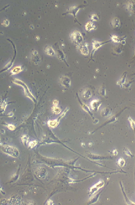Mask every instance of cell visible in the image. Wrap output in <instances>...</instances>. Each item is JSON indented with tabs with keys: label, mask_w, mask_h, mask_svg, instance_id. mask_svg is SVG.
Returning a JSON list of instances; mask_svg holds the SVG:
<instances>
[{
	"label": "cell",
	"mask_w": 135,
	"mask_h": 205,
	"mask_svg": "<svg viewBox=\"0 0 135 205\" xmlns=\"http://www.w3.org/2000/svg\"><path fill=\"white\" fill-rule=\"evenodd\" d=\"M72 42L76 45V46L83 43V37L82 34L78 31H74L69 34Z\"/></svg>",
	"instance_id": "1"
},
{
	"label": "cell",
	"mask_w": 135,
	"mask_h": 205,
	"mask_svg": "<svg viewBox=\"0 0 135 205\" xmlns=\"http://www.w3.org/2000/svg\"><path fill=\"white\" fill-rule=\"evenodd\" d=\"M13 82L18 85L21 86L23 87L24 92H25V94L26 95V96L28 97V98H29L30 100H31L33 101H35V98L33 96V95H32V94L31 93L30 91H29L28 87H27V84L24 83L23 81L18 79H15L14 81H13Z\"/></svg>",
	"instance_id": "2"
},
{
	"label": "cell",
	"mask_w": 135,
	"mask_h": 205,
	"mask_svg": "<svg viewBox=\"0 0 135 205\" xmlns=\"http://www.w3.org/2000/svg\"><path fill=\"white\" fill-rule=\"evenodd\" d=\"M1 149L4 153L13 157H16L19 155L18 150L14 147L11 146H4L2 147Z\"/></svg>",
	"instance_id": "3"
},
{
	"label": "cell",
	"mask_w": 135,
	"mask_h": 205,
	"mask_svg": "<svg viewBox=\"0 0 135 205\" xmlns=\"http://www.w3.org/2000/svg\"><path fill=\"white\" fill-rule=\"evenodd\" d=\"M111 40H108V41H98L97 40H95L93 39L92 41V46H93V50L92 51V54H91V60H92V58H93V56L94 55V54L95 52H96L100 47H101L102 45H103L104 44L108 43Z\"/></svg>",
	"instance_id": "4"
},
{
	"label": "cell",
	"mask_w": 135,
	"mask_h": 205,
	"mask_svg": "<svg viewBox=\"0 0 135 205\" xmlns=\"http://www.w3.org/2000/svg\"><path fill=\"white\" fill-rule=\"evenodd\" d=\"M83 6L82 5H74V6H72L70 7L68 9L67 12L66 13L64 14L63 15L65 14H70L71 15H72L73 16V17L75 18V20H76V21L80 24L77 21V19H76V14L77 13V12L79 11V10L82 8L83 7Z\"/></svg>",
	"instance_id": "5"
},
{
	"label": "cell",
	"mask_w": 135,
	"mask_h": 205,
	"mask_svg": "<svg viewBox=\"0 0 135 205\" xmlns=\"http://www.w3.org/2000/svg\"><path fill=\"white\" fill-rule=\"evenodd\" d=\"M88 46H89V44L87 42H85V43H83L77 46V47L79 50V51H80V53L82 55L84 56H87L89 53Z\"/></svg>",
	"instance_id": "6"
},
{
	"label": "cell",
	"mask_w": 135,
	"mask_h": 205,
	"mask_svg": "<svg viewBox=\"0 0 135 205\" xmlns=\"http://www.w3.org/2000/svg\"><path fill=\"white\" fill-rule=\"evenodd\" d=\"M60 83L64 87L69 88L70 86V80L67 76H62L60 78Z\"/></svg>",
	"instance_id": "7"
},
{
	"label": "cell",
	"mask_w": 135,
	"mask_h": 205,
	"mask_svg": "<svg viewBox=\"0 0 135 205\" xmlns=\"http://www.w3.org/2000/svg\"><path fill=\"white\" fill-rule=\"evenodd\" d=\"M102 102L99 100H95L93 101L90 104L92 109L95 112H97L100 108Z\"/></svg>",
	"instance_id": "8"
},
{
	"label": "cell",
	"mask_w": 135,
	"mask_h": 205,
	"mask_svg": "<svg viewBox=\"0 0 135 205\" xmlns=\"http://www.w3.org/2000/svg\"><path fill=\"white\" fill-rule=\"evenodd\" d=\"M120 186H121V190H122V193H123V196H124V197L125 200V201H126V203H127V204H128V205H135V203H134L133 202H132V201H131V200H130L128 198V197L126 196V194H125V193L124 190V188H123V185H122V183L121 181L120 182Z\"/></svg>",
	"instance_id": "9"
},
{
	"label": "cell",
	"mask_w": 135,
	"mask_h": 205,
	"mask_svg": "<svg viewBox=\"0 0 135 205\" xmlns=\"http://www.w3.org/2000/svg\"><path fill=\"white\" fill-rule=\"evenodd\" d=\"M85 28L87 32H89L93 30H96V27L93 24L92 22L89 21L87 22L85 25Z\"/></svg>",
	"instance_id": "10"
},
{
	"label": "cell",
	"mask_w": 135,
	"mask_h": 205,
	"mask_svg": "<svg viewBox=\"0 0 135 205\" xmlns=\"http://www.w3.org/2000/svg\"><path fill=\"white\" fill-rule=\"evenodd\" d=\"M31 59L33 62L36 64L38 63L39 61H40V57L39 56L38 53L36 50H33L32 52V56H31Z\"/></svg>",
	"instance_id": "11"
},
{
	"label": "cell",
	"mask_w": 135,
	"mask_h": 205,
	"mask_svg": "<svg viewBox=\"0 0 135 205\" xmlns=\"http://www.w3.org/2000/svg\"><path fill=\"white\" fill-rule=\"evenodd\" d=\"M127 9L131 12L135 14V3L133 1H129L128 2L126 5Z\"/></svg>",
	"instance_id": "12"
},
{
	"label": "cell",
	"mask_w": 135,
	"mask_h": 205,
	"mask_svg": "<svg viewBox=\"0 0 135 205\" xmlns=\"http://www.w3.org/2000/svg\"><path fill=\"white\" fill-rule=\"evenodd\" d=\"M45 53L47 55L51 56H55L56 54L54 50V49L53 48V47L51 46H48L46 47L45 50Z\"/></svg>",
	"instance_id": "13"
},
{
	"label": "cell",
	"mask_w": 135,
	"mask_h": 205,
	"mask_svg": "<svg viewBox=\"0 0 135 205\" xmlns=\"http://www.w3.org/2000/svg\"><path fill=\"white\" fill-rule=\"evenodd\" d=\"M126 36L123 37H119L117 35H112L111 36V40L115 43H121L123 41H125V39L126 38Z\"/></svg>",
	"instance_id": "14"
},
{
	"label": "cell",
	"mask_w": 135,
	"mask_h": 205,
	"mask_svg": "<svg viewBox=\"0 0 135 205\" xmlns=\"http://www.w3.org/2000/svg\"><path fill=\"white\" fill-rule=\"evenodd\" d=\"M82 97L86 100L89 99L92 97V93L89 89H85L82 93Z\"/></svg>",
	"instance_id": "15"
},
{
	"label": "cell",
	"mask_w": 135,
	"mask_h": 205,
	"mask_svg": "<svg viewBox=\"0 0 135 205\" xmlns=\"http://www.w3.org/2000/svg\"><path fill=\"white\" fill-rule=\"evenodd\" d=\"M22 71L21 66H16L13 68L11 70V73L12 75H16Z\"/></svg>",
	"instance_id": "16"
},
{
	"label": "cell",
	"mask_w": 135,
	"mask_h": 205,
	"mask_svg": "<svg viewBox=\"0 0 135 205\" xmlns=\"http://www.w3.org/2000/svg\"><path fill=\"white\" fill-rule=\"evenodd\" d=\"M112 25L114 28H118L120 26V19L116 17L114 18L112 20Z\"/></svg>",
	"instance_id": "17"
},
{
	"label": "cell",
	"mask_w": 135,
	"mask_h": 205,
	"mask_svg": "<svg viewBox=\"0 0 135 205\" xmlns=\"http://www.w3.org/2000/svg\"><path fill=\"white\" fill-rule=\"evenodd\" d=\"M126 74H127V73L126 72H124L123 73V74L122 75L121 79L117 82V84L119 85L122 87L123 86L124 84L125 83V78H126Z\"/></svg>",
	"instance_id": "18"
},
{
	"label": "cell",
	"mask_w": 135,
	"mask_h": 205,
	"mask_svg": "<svg viewBox=\"0 0 135 205\" xmlns=\"http://www.w3.org/2000/svg\"><path fill=\"white\" fill-rule=\"evenodd\" d=\"M80 103H81V106H82V108L83 109V110H84V111H85L86 112H87V113H88L92 117H93V119H94V118L93 117V114L92 113V112H91V111H90V109H89V107L86 105V104H85V103H84L82 102H80Z\"/></svg>",
	"instance_id": "19"
},
{
	"label": "cell",
	"mask_w": 135,
	"mask_h": 205,
	"mask_svg": "<svg viewBox=\"0 0 135 205\" xmlns=\"http://www.w3.org/2000/svg\"><path fill=\"white\" fill-rule=\"evenodd\" d=\"M59 120H50L48 121V125L50 127L52 128H54L56 127L58 124Z\"/></svg>",
	"instance_id": "20"
},
{
	"label": "cell",
	"mask_w": 135,
	"mask_h": 205,
	"mask_svg": "<svg viewBox=\"0 0 135 205\" xmlns=\"http://www.w3.org/2000/svg\"><path fill=\"white\" fill-rule=\"evenodd\" d=\"M111 112L112 111L110 108H105L102 110L101 114L102 116H107L111 114Z\"/></svg>",
	"instance_id": "21"
},
{
	"label": "cell",
	"mask_w": 135,
	"mask_h": 205,
	"mask_svg": "<svg viewBox=\"0 0 135 205\" xmlns=\"http://www.w3.org/2000/svg\"><path fill=\"white\" fill-rule=\"evenodd\" d=\"M52 110L53 113H54L55 114H59L61 113V109L57 106H54V107H53L52 108Z\"/></svg>",
	"instance_id": "22"
},
{
	"label": "cell",
	"mask_w": 135,
	"mask_h": 205,
	"mask_svg": "<svg viewBox=\"0 0 135 205\" xmlns=\"http://www.w3.org/2000/svg\"><path fill=\"white\" fill-rule=\"evenodd\" d=\"M128 120L130 122V124L131 125V127H132V128L134 130V132L135 133V120L132 119L130 116L128 117Z\"/></svg>",
	"instance_id": "23"
},
{
	"label": "cell",
	"mask_w": 135,
	"mask_h": 205,
	"mask_svg": "<svg viewBox=\"0 0 135 205\" xmlns=\"http://www.w3.org/2000/svg\"><path fill=\"white\" fill-rule=\"evenodd\" d=\"M58 57L59 58V59L62 60V61H64L65 62V60H64V55L63 54V53L62 52V51L59 48H58ZM66 63L67 64V63L66 62Z\"/></svg>",
	"instance_id": "24"
},
{
	"label": "cell",
	"mask_w": 135,
	"mask_h": 205,
	"mask_svg": "<svg viewBox=\"0 0 135 205\" xmlns=\"http://www.w3.org/2000/svg\"><path fill=\"white\" fill-rule=\"evenodd\" d=\"M98 93L102 96H105L106 95L105 88L104 86H102L98 91Z\"/></svg>",
	"instance_id": "25"
},
{
	"label": "cell",
	"mask_w": 135,
	"mask_h": 205,
	"mask_svg": "<svg viewBox=\"0 0 135 205\" xmlns=\"http://www.w3.org/2000/svg\"><path fill=\"white\" fill-rule=\"evenodd\" d=\"M124 153L126 155H127L128 156H129L131 157L132 158H133L134 157V155L132 154V153H131L130 150L129 149H128L127 148H124Z\"/></svg>",
	"instance_id": "26"
},
{
	"label": "cell",
	"mask_w": 135,
	"mask_h": 205,
	"mask_svg": "<svg viewBox=\"0 0 135 205\" xmlns=\"http://www.w3.org/2000/svg\"><path fill=\"white\" fill-rule=\"evenodd\" d=\"M118 165H119L120 167H123L124 166L125 164V161L124 160V159L122 158H120L119 160H118Z\"/></svg>",
	"instance_id": "27"
},
{
	"label": "cell",
	"mask_w": 135,
	"mask_h": 205,
	"mask_svg": "<svg viewBox=\"0 0 135 205\" xmlns=\"http://www.w3.org/2000/svg\"><path fill=\"white\" fill-rule=\"evenodd\" d=\"M91 19L94 21H97L99 20V18L97 15L95 14H93L91 16Z\"/></svg>",
	"instance_id": "28"
},
{
	"label": "cell",
	"mask_w": 135,
	"mask_h": 205,
	"mask_svg": "<svg viewBox=\"0 0 135 205\" xmlns=\"http://www.w3.org/2000/svg\"><path fill=\"white\" fill-rule=\"evenodd\" d=\"M104 185V183L102 181H100L98 183H97L95 186L99 189L100 188H102L103 187Z\"/></svg>",
	"instance_id": "29"
},
{
	"label": "cell",
	"mask_w": 135,
	"mask_h": 205,
	"mask_svg": "<svg viewBox=\"0 0 135 205\" xmlns=\"http://www.w3.org/2000/svg\"><path fill=\"white\" fill-rule=\"evenodd\" d=\"M9 21H8V19H5L2 22V25L4 27H7L9 25Z\"/></svg>",
	"instance_id": "30"
},
{
	"label": "cell",
	"mask_w": 135,
	"mask_h": 205,
	"mask_svg": "<svg viewBox=\"0 0 135 205\" xmlns=\"http://www.w3.org/2000/svg\"><path fill=\"white\" fill-rule=\"evenodd\" d=\"M22 141H23V142L24 143H27V141L28 140V137L26 135H23L22 136Z\"/></svg>",
	"instance_id": "31"
},
{
	"label": "cell",
	"mask_w": 135,
	"mask_h": 205,
	"mask_svg": "<svg viewBox=\"0 0 135 205\" xmlns=\"http://www.w3.org/2000/svg\"><path fill=\"white\" fill-rule=\"evenodd\" d=\"M99 194H98L97 195H96V196H95L92 199V200H91V203H94V202H95L97 200V199H98V197H99Z\"/></svg>",
	"instance_id": "32"
},
{
	"label": "cell",
	"mask_w": 135,
	"mask_h": 205,
	"mask_svg": "<svg viewBox=\"0 0 135 205\" xmlns=\"http://www.w3.org/2000/svg\"><path fill=\"white\" fill-rule=\"evenodd\" d=\"M37 144V142L36 141H31L29 143V146L31 148H33Z\"/></svg>",
	"instance_id": "33"
},
{
	"label": "cell",
	"mask_w": 135,
	"mask_h": 205,
	"mask_svg": "<svg viewBox=\"0 0 135 205\" xmlns=\"http://www.w3.org/2000/svg\"><path fill=\"white\" fill-rule=\"evenodd\" d=\"M7 127H8V128L9 129H10V130H14V129H15V126H14V125H13V124H8L7 125Z\"/></svg>",
	"instance_id": "34"
},
{
	"label": "cell",
	"mask_w": 135,
	"mask_h": 205,
	"mask_svg": "<svg viewBox=\"0 0 135 205\" xmlns=\"http://www.w3.org/2000/svg\"><path fill=\"white\" fill-rule=\"evenodd\" d=\"M58 103H59V102H58V101L57 100H54L53 101V104H54V106H56L58 105Z\"/></svg>",
	"instance_id": "35"
},
{
	"label": "cell",
	"mask_w": 135,
	"mask_h": 205,
	"mask_svg": "<svg viewBox=\"0 0 135 205\" xmlns=\"http://www.w3.org/2000/svg\"><path fill=\"white\" fill-rule=\"evenodd\" d=\"M112 153H113V154H115V155H117L118 154V151H117L116 150H114V151H113V152Z\"/></svg>",
	"instance_id": "36"
},
{
	"label": "cell",
	"mask_w": 135,
	"mask_h": 205,
	"mask_svg": "<svg viewBox=\"0 0 135 205\" xmlns=\"http://www.w3.org/2000/svg\"><path fill=\"white\" fill-rule=\"evenodd\" d=\"M36 39L37 40H39L40 39V37H39V36H36Z\"/></svg>",
	"instance_id": "37"
},
{
	"label": "cell",
	"mask_w": 135,
	"mask_h": 205,
	"mask_svg": "<svg viewBox=\"0 0 135 205\" xmlns=\"http://www.w3.org/2000/svg\"><path fill=\"white\" fill-rule=\"evenodd\" d=\"M31 28V29H34V26H33V25H30V26Z\"/></svg>",
	"instance_id": "38"
}]
</instances>
